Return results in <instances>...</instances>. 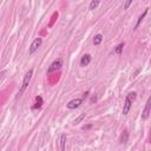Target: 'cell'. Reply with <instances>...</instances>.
I'll return each instance as SVG.
<instances>
[{
  "label": "cell",
  "instance_id": "cell-16",
  "mask_svg": "<svg viewBox=\"0 0 151 151\" xmlns=\"http://www.w3.org/2000/svg\"><path fill=\"white\" fill-rule=\"evenodd\" d=\"M132 1L133 0H125V4H124V9H127L131 5H132Z\"/></svg>",
  "mask_w": 151,
  "mask_h": 151
},
{
  "label": "cell",
  "instance_id": "cell-13",
  "mask_svg": "<svg viewBox=\"0 0 151 151\" xmlns=\"http://www.w3.org/2000/svg\"><path fill=\"white\" fill-rule=\"evenodd\" d=\"M124 46H125V44H124V42H120L119 45H117V46H116V48H114V51H113V52H114L116 54L120 55V54H122V52H123Z\"/></svg>",
  "mask_w": 151,
  "mask_h": 151
},
{
  "label": "cell",
  "instance_id": "cell-11",
  "mask_svg": "<svg viewBox=\"0 0 151 151\" xmlns=\"http://www.w3.org/2000/svg\"><path fill=\"white\" fill-rule=\"evenodd\" d=\"M103 41V35L100 34V33H98V34H96L94 35V38H93V44L96 45V46H98V45H100V42Z\"/></svg>",
  "mask_w": 151,
  "mask_h": 151
},
{
  "label": "cell",
  "instance_id": "cell-7",
  "mask_svg": "<svg viewBox=\"0 0 151 151\" xmlns=\"http://www.w3.org/2000/svg\"><path fill=\"white\" fill-rule=\"evenodd\" d=\"M91 55L90 54H84L81 58H80V61H79V64H80V66H87V65H90V63H91Z\"/></svg>",
  "mask_w": 151,
  "mask_h": 151
},
{
  "label": "cell",
  "instance_id": "cell-8",
  "mask_svg": "<svg viewBox=\"0 0 151 151\" xmlns=\"http://www.w3.org/2000/svg\"><path fill=\"white\" fill-rule=\"evenodd\" d=\"M44 104V100H42V97L41 96H37L35 97V103L34 105L32 106V110H39Z\"/></svg>",
  "mask_w": 151,
  "mask_h": 151
},
{
  "label": "cell",
  "instance_id": "cell-4",
  "mask_svg": "<svg viewBox=\"0 0 151 151\" xmlns=\"http://www.w3.org/2000/svg\"><path fill=\"white\" fill-rule=\"evenodd\" d=\"M61 66H63V60H61V59H57V60H54V61L50 65V67H48V70H47V73L50 74V73H52V72H55V71L60 70Z\"/></svg>",
  "mask_w": 151,
  "mask_h": 151
},
{
  "label": "cell",
  "instance_id": "cell-10",
  "mask_svg": "<svg viewBox=\"0 0 151 151\" xmlns=\"http://www.w3.org/2000/svg\"><path fill=\"white\" fill-rule=\"evenodd\" d=\"M147 9H149V8H146V9L143 12V14H142V15H139V18H138V20H137V22H136V25H134V29H137V28H138V26L140 25V22L143 21V19H144V18H145V15L147 14Z\"/></svg>",
  "mask_w": 151,
  "mask_h": 151
},
{
  "label": "cell",
  "instance_id": "cell-6",
  "mask_svg": "<svg viewBox=\"0 0 151 151\" xmlns=\"http://www.w3.org/2000/svg\"><path fill=\"white\" fill-rule=\"evenodd\" d=\"M150 106H151V99L149 98L146 104H145V107H144V111L142 113V118L143 119H147L149 118V114H150Z\"/></svg>",
  "mask_w": 151,
  "mask_h": 151
},
{
  "label": "cell",
  "instance_id": "cell-12",
  "mask_svg": "<svg viewBox=\"0 0 151 151\" xmlns=\"http://www.w3.org/2000/svg\"><path fill=\"white\" fill-rule=\"evenodd\" d=\"M100 1H101V0H92V1L90 2V6H88L90 11H94V9H96V8L99 6Z\"/></svg>",
  "mask_w": 151,
  "mask_h": 151
},
{
  "label": "cell",
  "instance_id": "cell-9",
  "mask_svg": "<svg viewBox=\"0 0 151 151\" xmlns=\"http://www.w3.org/2000/svg\"><path fill=\"white\" fill-rule=\"evenodd\" d=\"M119 142H120V144H126V143L129 142V132H127L126 130H124V131L122 132Z\"/></svg>",
  "mask_w": 151,
  "mask_h": 151
},
{
  "label": "cell",
  "instance_id": "cell-5",
  "mask_svg": "<svg viewBox=\"0 0 151 151\" xmlns=\"http://www.w3.org/2000/svg\"><path fill=\"white\" fill-rule=\"evenodd\" d=\"M83 100H84V99H81V98L72 99V100H70V101L66 104V107L70 109V110H74V109H77V107L80 106V104L83 103Z\"/></svg>",
  "mask_w": 151,
  "mask_h": 151
},
{
  "label": "cell",
  "instance_id": "cell-17",
  "mask_svg": "<svg viewBox=\"0 0 151 151\" xmlns=\"http://www.w3.org/2000/svg\"><path fill=\"white\" fill-rule=\"evenodd\" d=\"M140 71H142V67H139L138 70H136V72H134V73H132V76H131V78H134V77H137V74H138V73H139Z\"/></svg>",
  "mask_w": 151,
  "mask_h": 151
},
{
  "label": "cell",
  "instance_id": "cell-1",
  "mask_svg": "<svg viewBox=\"0 0 151 151\" xmlns=\"http://www.w3.org/2000/svg\"><path fill=\"white\" fill-rule=\"evenodd\" d=\"M136 97H137V93H136V92H130V93L126 94L125 101H124V105H123V114H124V116H126V114L129 113V111L131 110L132 103H133V100L136 99Z\"/></svg>",
  "mask_w": 151,
  "mask_h": 151
},
{
  "label": "cell",
  "instance_id": "cell-14",
  "mask_svg": "<svg viewBox=\"0 0 151 151\" xmlns=\"http://www.w3.org/2000/svg\"><path fill=\"white\" fill-rule=\"evenodd\" d=\"M66 134L65 133H63L61 136H60V147H61V150L64 151L65 150V146H66Z\"/></svg>",
  "mask_w": 151,
  "mask_h": 151
},
{
  "label": "cell",
  "instance_id": "cell-15",
  "mask_svg": "<svg viewBox=\"0 0 151 151\" xmlns=\"http://www.w3.org/2000/svg\"><path fill=\"white\" fill-rule=\"evenodd\" d=\"M84 118H85V113H81V114H80V116H79L78 118H76V119L73 120V124H74V125L79 124V123H80V122H81V120H83Z\"/></svg>",
  "mask_w": 151,
  "mask_h": 151
},
{
  "label": "cell",
  "instance_id": "cell-2",
  "mask_svg": "<svg viewBox=\"0 0 151 151\" xmlns=\"http://www.w3.org/2000/svg\"><path fill=\"white\" fill-rule=\"evenodd\" d=\"M32 76H33V70L31 68V70H28V72L25 74V77H24V79H22L21 86H20V88H19V96H21V94L26 91V88L28 87L29 81H31V79H32Z\"/></svg>",
  "mask_w": 151,
  "mask_h": 151
},
{
  "label": "cell",
  "instance_id": "cell-3",
  "mask_svg": "<svg viewBox=\"0 0 151 151\" xmlns=\"http://www.w3.org/2000/svg\"><path fill=\"white\" fill-rule=\"evenodd\" d=\"M41 44H42V39L41 38H35L33 41H32V44H31V46L28 47V54L29 55H32V54H34L37 51H38V48L41 46Z\"/></svg>",
  "mask_w": 151,
  "mask_h": 151
}]
</instances>
